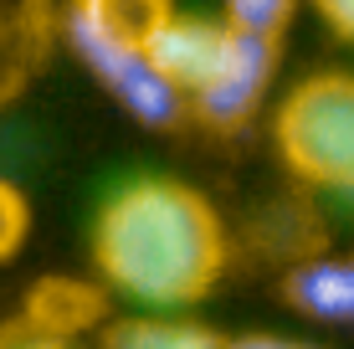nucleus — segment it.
<instances>
[{"label": "nucleus", "mask_w": 354, "mask_h": 349, "mask_svg": "<svg viewBox=\"0 0 354 349\" xmlns=\"http://www.w3.org/2000/svg\"><path fill=\"white\" fill-rule=\"evenodd\" d=\"M298 0H226L221 21L231 31H247V36H262V41H283Z\"/></svg>", "instance_id": "obj_11"}, {"label": "nucleus", "mask_w": 354, "mask_h": 349, "mask_svg": "<svg viewBox=\"0 0 354 349\" xmlns=\"http://www.w3.org/2000/svg\"><path fill=\"white\" fill-rule=\"evenodd\" d=\"M93 267L144 308H190L226 272V221L185 180H129L93 221Z\"/></svg>", "instance_id": "obj_1"}, {"label": "nucleus", "mask_w": 354, "mask_h": 349, "mask_svg": "<svg viewBox=\"0 0 354 349\" xmlns=\"http://www.w3.org/2000/svg\"><path fill=\"white\" fill-rule=\"evenodd\" d=\"M31 334H46V339H72L82 344L88 334H97L108 323V287L88 283V278H41L21 303V319Z\"/></svg>", "instance_id": "obj_6"}, {"label": "nucleus", "mask_w": 354, "mask_h": 349, "mask_svg": "<svg viewBox=\"0 0 354 349\" xmlns=\"http://www.w3.org/2000/svg\"><path fill=\"white\" fill-rule=\"evenodd\" d=\"M31 236V206L26 196H21V185H10L6 175H0V262H10L21 247H26Z\"/></svg>", "instance_id": "obj_12"}, {"label": "nucleus", "mask_w": 354, "mask_h": 349, "mask_svg": "<svg viewBox=\"0 0 354 349\" xmlns=\"http://www.w3.org/2000/svg\"><path fill=\"white\" fill-rule=\"evenodd\" d=\"M226 46H231V26L221 16H185V10H175V16L165 21V31L149 41V62L169 88L190 103L195 93L216 77Z\"/></svg>", "instance_id": "obj_5"}, {"label": "nucleus", "mask_w": 354, "mask_h": 349, "mask_svg": "<svg viewBox=\"0 0 354 349\" xmlns=\"http://www.w3.org/2000/svg\"><path fill=\"white\" fill-rule=\"evenodd\" d=\"M175 0H67L62 21L103 36L113 46H129V52H149V41L165 31V21L175 16Z\"/></svg>", "instance_id": "obj_8"}, {"label": "nucleus", "mask_w": 354, "mask_h": 349, "mask_svg": "<svg viewBox=\"0 0 354 349\" xmlns=\"http://www.w3.org/2000/svg\"><path fill=\"white\" fill-rule=\"evenodd\" d=\"M57 36L72 46V57L93 72V82H97V88H103L118 108H124L133 124H144V129H175L180 118L190 113V103L169 88L160 72H154L149 52H129V46L103 41V36H93V31L62 21V10H57Z\"/></svg>", "instance_id": "obj_3"}, {"label": "nucleus", "mask_w": 354, "mask_h": 349, "mask_svg": "<svg viewBox=\"0 0 354 349\" xmlns=\"http://www.w3.org/2000/svg\"><path fill=\"white\" fill-rule=\"evenodd\" d=\"M272 144L303 185L354 196V72L292 82L272 113Z\"/></svg>", "instance_id": "obj_2"}, {"label": "nucleus", "mask_w": 354, "mask_h": 349, "mask_svg": "<svg viewBox=\"0 0 354 349\" xmlns=\"http://www.w3.org/2000/svg\"><path fill=\"white\" fill-rule=\"evenodd\" d=\"M226 349H324L308 339H288V334H231Z\"/></svg>", "instance_id": "obj_14"}, {"label": "nucleus", "mask_w": 354, "mask_h": 349, "mask_svg": "<svg viewBox=\"0 0 354 349\" xmlns=\"http://www.w3.org/2000/svg\"><path fill=\"white\" fill-rule=\"evenodd\" d=\"M313 6H319V16L328 21V31L354 41V0H313Z\"/></svg>", "instance_id": "obj_15"}, {"label": "nucleus", "mask_w": 354, "mask_h": 349, "mask_svg": "<svg viewBox=\"0 0 354 349\" xmlns=\"http://www.w3.org/2000/svg\"><path fill=\"white\" fill-rule=\"evenodd\" d=\"M93 349H226V334L195 319H169V314H139V319H113L97 329Z\"/></svg>", "instance_id": "obj_10"}, {"label": "nucleus", "mask_w": 354, "mask_h": 349, "mask_svg": "<svg viewBox=\"0 0 354 349\" xmlns=\"http://www.w3.org/2000/svg\"><path fill=\"white\" fill-rule=\"evenodd\" d=\"M283 298L324 323H354V257H308L283 272Z\"/></svg>", "instance_id": "obj_9"}, {"label": "nucleus", "mask_w": 354, "mask_h": 349, "mask_svg": "<svg viewBox=\"0 0 354 349\" xmlns=\"http://www.w3.org/2000/svg\"><path fill=\"white\" fill-rule=\"evenodd\" d=\"M0 349H88V344H72V339H46V334H31L26 323H6V329H0Z\"/></svg>", "instance_id": "obj_13"}, {"label": "nucleus", "mask_w": 354, "mask_h": 349, "mask_svg": "<svg viewBox=\"0 0 354 349\" xmlns=\"http://www.w3.org/2000/svg\"><path fill=\"white\" fill-rule=\"evenodd\" d=\"M277 57H283V41H262V36L231 31V46L216 67V77L205 82L190 98V113L211 129H241L252 113L262 108L267 88H272Z\"/></svg>", "instance_id": "obj_4"}, {"label": "nucleus", "mask_w": 354, "mask_h": 349, "mask_svg": "<svg viewBox=\"0 0 354 349\" xmlns=\"http://www.w3.org/2000/svg\"><path fill=\"white\" fill-rule=\"evenodd\" d=\"M57 0H10L0 6V108H10L31 88L57 36Z\"/></svg>", "instance_id": "obj_7"}]
</instances>
